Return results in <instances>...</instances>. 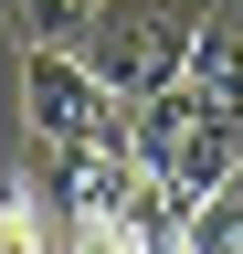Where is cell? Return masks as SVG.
Wrapping results in <instances>:
<instances>
[{"instance_id": "3", "label": "cell", "mask_w": 243, "mask_h": 254, "mask_svg": "<svg viewBox=\"0 0 243 254\" xmlns=\"http://www.w3.org/2000/svg\"><path fill=\"white\" fill-rule=\"evenodd\" d=\"M127 159L201 201L222 170H243V117L233 106H201L191 85H159V95H138V117H127Z\"/></svg>"}, {"instance_id": "1", "label": "cell", "mask_w": 243, "mask_h": 254, "mask_svg": "<svg viewBox=\"0 0 243 254\" xmlns=\"http://www.w3.org/2000/svg\"><path fill=\"white\" fill-rule=\"evenodd\" d=\"M191 32H201V0H96V11H85V32H74V53L138 106V95L180 85Z\"/></svg>"}, {"instance_id": "6", "label": "cell", "mask_w": 243, "mask_h": 254, "mask_svg": "<svg viewBox=\"0 0 243 254\" xmlns=\"http://www.w3.org/2000/svg\"><path fill=\"white\" fill-rule=\"evenodd\" d=\"M11 11H21V32H32V43H74L96 0H11Z\"/></svg>"}, {"instance_id": "2", "label": "cell", "mask_w": 243, "mask_h": 254, "mask_svg": "<svg viewBox=\"0 0 243 254\" xmlns=\"http://www.w3.org/2000/svg\"><path fill=\"white\" fill-rule=\"evenodd\" d=\"M21 117H32V148H96V159H127V95H116L85 53L64 43H32L21 53Z\"/></svg>"}, {"instance_id": "4", "label": "cell", "mask_w": 243, "mask_h": 254, "mask_svg": "<svg viewBox=\"0 0 243 254\" xmlns=\"http://www.w3.org/2000/svg\"><path fill=\"white\" fill-rule=\"evenodd\" d=\"M116 233H127L138 254H180L191 244V190H169L159 170L127 159V180H116Z\"/></svg>"}, {"instance_id": "5", "label": "cell", "mask_w": 243, "mask_h": 254, "mask_svg": "<svg viewBox=\"0 0 243 254\" xmlns=\"http://www.w3.org/2000/svg\"><path fill=\"white\" fill-rule=\"evenodd\" d=\"M0 254H53V222L21 180H0Z\"/></svg>"}]
</instances>
